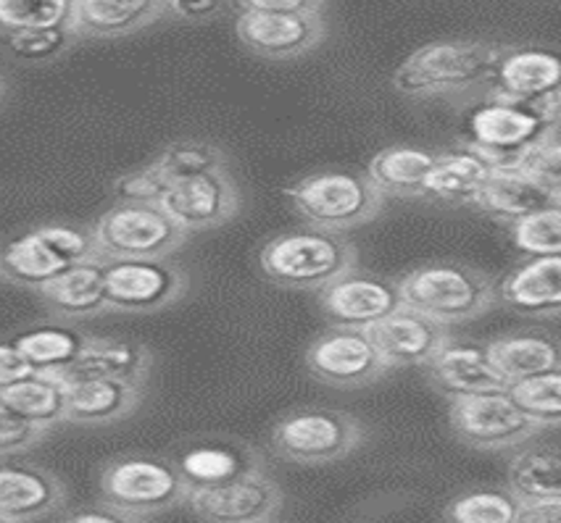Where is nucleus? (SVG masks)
<instances>
[{"label": "nucleus", "mask_w": 561, "mask_h": 523, "mask_svg": "<svg viewBox=\"0 0 561 523\" xmlns=\"http://www.w3.org/2000/svg\"><path fill=\"white\" fill-rule=\"evenodd\" d=\"M501 43L478 37H451L422 45L393 74V88L401 95L446 97V101H474L488 93Z\"/></svg>", "instance_id": "obj_1"}, {"label": "nucleus", "mask_w": 561, "mask_h": 523, "mask_svg": "<svg viewBox=\"0 0 561 523\" xmlns=\"http://www.w3.org/2000/svg\"><path fill=\"white\" fill-rule=\"evenodd\" d=\"M403 305L454 326L480 318L499 303V284L488 271L459 260H438L414 269L398 282Z\"/></svg>", "instance_id": "obj_2"}, {"label": "nucleus", "mask_w": 561, "mask_h": 523, "mask_svg": "<svg viewBox=\"0 0 561 523\" xmlns=\"http://www.w3.org/2000/svg\"><path fill=\"white\" fill-rule=\"evenodd\" d=\"M356 260V245L345 237V232H330L311 224L270 240L259 255L261 271L274 284L311 292L354 269Z\"/></svg>", "instance_id": "obj_3"}, {"label": "nucleus", "mask_w": 561, "mask_h": 523, "mask_svg": "<svg viewBox=\"0 0 561 523\" xmlns=\"http://www.w3.org/2000/svg\"><path fill=\"white\" fill-rule=\"evenodd\" d=\"M285 195L306 224L330 232H351L369 224L385 206V195L367 174L335 168L304 176Z\"/></svg>", "instance_id": "obj_4"}, {"label": "nucleus", "mask_w": 561, "mask_h": 523, "mask_svg": "<svg viewBox=\"0 0 561 523\" xmlns=\"http://www.w3.org/2000/svg\"><path fill=\"white\" fill-rule=\"evenodd\" d=\"M191 492L180 466L164 457L122 455L101 470V497L137 521L182 505Z\"/></svg>", "instance_id": "obj_5"}, {"label": "nucleus", "mask_w": 561, "mask_h": 523, "mask_svg": "<svg viewBox=\"0 0 561 523\" xmlns=\"http://www.w3.org/2000/svg\"><path fill=\"white\" fill-rule=\"evenodd\" d=\"M93 234L103 260L169 258L191 237L161 202H116L95 221Z\"/></svg>", "instance_id": "obj_6"}, {"label": "nucleus", "mask_w": 561, "mask_h": 523, "mask_svg": "<svg viewBox=\"0 0 561 523\" xmlns=\"http://www.w3.org/2000/svg\"><path fill=\"white\" fill-rule=\"evenodd\" d=\"M364 440L362 423L332 408L290 410L272 431L274 453L298 466H328L348 457Z\"/></svg>", "instance_id": "obj_7"}, {"label": "nucleus", "mask_w": 561, "mask_h": 523, "mask_svg": "<svg viewBox=\"0 0 561 523\" xmlns=\"http://www.w3.org/2000/svg\"><path fill=\"white\" fill-rule=\"evenodd\" d=\"M448 421H451L456 440L472 450H485V453L514 450L546 431L530 416L522 414L506 395V390L454 397L451 408H448Z\"/></svg>", "instance_id": "obj_8"}, {"label": "nucleus", "mask_w": 561, "mask_h": 523, "mask_svg": "<svg viewBox=\"0 0 561 523\" xmlns=\"http://www.w3.org/2000/svg\"><path fill=\"white\" fill-rule=\"evenodd\" d=\"M108 311L153 313L178 303L187 292V274L169 258H111L103 260Z\"/></svg>", "instance_id": "obj_9"}, {"label": "nucleus", "mask_w": 561, "mask_h": 523, "mask_svg": "<svg viewBox=\"0 0 561 523\" xmlns=\"http://www.w3.org/2000/svg\"><path fill=\"white\" fill-rule=\"evenodd\" d=\"M185 502L208 523H264L279 519L285 495L264 466H259L227 481L191 487Z\"/></svg>", "instance_id": "obj_10"}, {"label": "nucleus", "mask_w": 561, "mask_h": 523, "mask_svg": "<svg viewBox=\"0 0 561 523\" xmlns=\"http://www.w3.org/2000/svg\"><path fill=\"white\" fill-rule=\"evenodd\" d=\"M551 124L535 111L530 103L512 101L493 93L480 95V106L469 116V146L491 159L495 166L514 161L538 135H543Z\"/></svg>", "instance_id": "obj_11"}, {"label": "nucleus", "mask_w": 561, "mask_h": 523, "mask_svg": "<svg viewBox=\"0 0 561 523\" xmlns=\"http://www.w3.org/2000/svg\"><path fill=\"white\" fill-rule=\"evenodd\" d=\"M306 369L317 382L341 390H358L380 382L388 365L364 329L332 326L306 350Z\"/></svg>", "instance_id": "obj_12"}, {"label": "nucleus", "mask_w": 561, "mask_h": 523, "mask_svg": "<svg viewBox=\"0 0 561 523\" xmlns=\"http://www.w3.org/2000/svg\"><path fill=\"white\" fill-rule=\"evenodd\" d=\"M319 292V305L328 313L332 326H354L367 329L375 322L401 309V290L398 282L382 274L348 269Z\"/></svg>", "instance_id": "obj_13"}, {"label": "nucleus", "mask_w": 561, "mask_h": 523, "mask_svg": "<svg viewBox=\"0 0 561 523\" xmlns=\"http://www.w3.org/2000/svg\"><path fill=\"white\" fill-rule=\"evenodd\" d=\"M161 208L187 234L208 232V229H217L238 216L240 189L234 185L230 168L227 172L191 176V179L172 182L167 187L164 198H161Z\"/></svg>", "instance_id": "obj_14"}, {"label": "nucleus", "mask_w": 561, "mask_h": 523, "mask_svg": "<svg viewBox=\"0 0 561 523\" xmlns=\"http://www.w3.org/2000/svg\"><path fill=\"white\" fill-rule=\"evenodd\" d=\"M322 14H253L240 11L234 22V35L266 61H293L319 48L324 40Z\"/></svg>", "instance_id": "obj_15"}, {"label": "nucleus", "mask_w": 561, "mask_h": 523, "mask_svg": "<svg viewBox=\"0 0 561 523\" xmlns=\"http://www.w3.org/2000/svg\"><path fill=\"white\" fill-rule=\"evenodd\" d=\"M371 339L388 369L401 365H427L451 339V326L435 322L425 313L401 305L393 313L367 326Z\"/></svg>", "instance_id": "obj_16"}, {"label": "nucleus", "mask_w": 561, "mask_h": 523, "mask_svg": "<svg viewBox=\"0 0 561 523\" xmlns=\"http://www.w3.org/2000/svg\"><path fill=\"white\" fill-rule=\"evenodd\" d=\"M67 505V487L54 470L35 463L0 466V523L48 519Z\"/></svg>", "instance_id": "obj_17"}, {"label": "nucleus", "mask_w": 561, "mask_h": 523, "mask_svg": "<svg viewBox=\"0 0 561 523\" xmlns=\"http://www.w3.org/2000/svg\"><path fill=\"white\" fill-rule=\"evenodd\" d=\"M474 208L501 224H514L525 216L561 208V185H548L514 166H495L482 185Z\"/></svg>", "instance_id": "obj_18"}, {"label": "nucleus", "mask_w": 561, "mask_h": 523, "mask_svg": "<svg viewBox=\"0 0 561 523\" xmlns=\"http://www.w3.org/2000/svg\"><path fill=\"white\" fill-rule=\"evenodd\" d=\"M167 16V0H71L69 30L77 40H116Z\"/></svg>", "instance_id": "obj_19"}, {"label": "nucleus", "mask_w": 561, "mask_h": 523, "mask_svg": "<svg viewBox=\"0 0 561 523\" xmlns=\"http://www.w3.org/2000/svg\"><path fill=\"white\" fill-rule=\"evenodd\" d=\"M67 392V421L82 427H106L133 416L142 403L146 384L127 379L90 376L64 382Z\"/></svg>", "instance_id": "obj_20"}, {"label": "nucleus", "mask_w": 561, "mask_h": 523, "mask_svg": "<svg viewBox=\"0 0 561 523\" xmlns=\"http://www.w3.org/2000/svg\"><path fill=\"white\" fill-rule=\"evenodd\" d=\"M561 67L557 54L533 45H501L488 93L530 103L559 90Z\"/></svg>", "instance_id": "obj_21"}, {"label": "nucleus", "mask_w": 561, "mask_h": 523, "mask_svg": "<svg viewBox=\"0 0 561 523\" xmlns=\"http://www.w3.org/2000/svg\"><path fill=\"white\" fill-rule=\"evenodd\" d=\"M499 300L525 316L559 318L561 255H527L499 284Z\"/></svg>", "instance_id": "obj_22"}, {"label": "nucleus", "mask_w": 561, "mask_h": 523, "mask_svg": "<svg viewBox=\"0 0 561 523\" xmlns=\"http://www.w3.org/2000/svg\"><path fill=\"white\" fill-rule=\"evenodd\" d=\"M425 369L433 390H438V395L448 397V400L465 395H480V392L506 390V379L488 361L485 348H478V345L448 339Z\"/></svg>", "instance_id": "obj_23"}, {"label": "nucleus", "mask_w": 561, "mask_h": 523, "mask_svg": "<svg viewBox=\"0 0 561 523\" xmlns=\"http://www.w3.org/2000/svg\"><path fill=\"white\" fill-rule=\"evenodd\" d=\"M153 352L146 345L133 339H111V337H84L80 352L75 356L67 369L58 371L64 382L69 379H127V382L146 384L151 374Z\"/></svg>", "instance_id": "obj_24"}, {"label": "nucleus", "mask_w": 561, "mask_h": 523, "mask_svg": "<svg viewBox=\"0 0 561 523\" xmlns=\"http://www.w3.org/2000/svg\"><path fill=\"white\" fill-rule=\"evenodd\" d=\"M45 309L61 318H90L108 311L106 282H103V258L82 260L56 274L50 282L37 287Z\"/></svg>", "instance_id": "obj_25"}, {"label": "nucleus", "mask_w": 561, "mask_h": 523, "mask_svg": "<svg viewBox=\"0 0 561 523\" xmlns=\"http://www.w3.org/2000/svg\"><path fill=\"white\" fill-rule=\"evenodd\" d=\"M495 163L469 142L438 153L433 174L425 185V198L451 206H474L482 185L491 176Z\"/></svg>", "instance_id": "obj_26"}, {"label": "nucleus", "mask_w": 561, "mask_h": 523, "mask_svg": "<svg viewBox=\"0 0 561 523\" xmlns=\"http://www.w3.org/2000/svg\"><path fill=\"white\" fill-rule=\"evenodd\" d=\"M485 356L493 369L506 379V384L561 369L557 337L538 329L512 332V335L493 339L491 345H485Z\"/></svg>", "instance_id": "obj_27"}, {"label": "nucleus", "mask_w": 561, "mask_h": 523, "mask_svg": "<svg viewBox=\"0 0 561 523\" xmlns=\"http://www.w3.org/2000/svg\"><path fill=\"white\" fill-rule=\"evenodd\" d=\"M438 153L414 146H390L382 148L369 161L367 176L377 189L388 198H425V185L433 174Z\"/></svg>", "instance_id": "obj_28"}, {"label": "nucleus", "mask_w": 561, "mask_h": 523, "mask_svg": "<svg viewBox=\"0 0 561 523\" xmlns=\"http://www.w3.org/2000/svg\"><path fill=\"white\" fill-rule=\"evenodd\" d=\"M508 461V492L519 502L561 497V453L557 442L527 440Z\"/></svg>", "instance_id": "obj_29"}, {"label": "nucleus", "mask_w": 561, "mask_h": 523, "mask_svg": "<svg viewBox=\"0 0 561 523\" xmlns=\"http://www.w3.org/2000/svg\"><path fill=\"white\" fill-rule=\"evenodd\" d=\"M64 269H69V264L37 234V229L0 245V279L11 284L37 290Z\"/></svg>", "instance_id": "obj_30"}, {"label": "nucleus", "mask_w": 561, "mask_h": 523, "mask_svg": "<svg viewBox=\"0 0 561 523\" xmlns=\"http://www.w3.org/2000/svg\"><path fill=\"white\" fill-rule=\"evenodd\" d=\"M178 466L191 487H204V484H219L232 479V476L245 474V470L264 466L259 453L243 442H198L185 450Z\"/></svg>", "instance_id": "obj_31"}, {"label": "nucleus", "mask_w": 561, "mask_h": 523, "mask_svg": "<svg viewBox=\"0 0 561 523\" xmlns=\"http://www.w3.org/2000/svg\"><path fill=\"white\" fill-rule=\"evenodd\" d=\"M0 400L30 421L41 423L43 429H54L56 423L67 421L64 379L54 371H35V374L24 376L22 382L0 392Z\"/></svg>", "instance_id": "obj_32"}, {"label": "nucleus", "mask_w": 561, "mask_h": 523, "mask_svg": "<svg viewBox=\"0 0 561 523\" xmlns=\"http://www.w3.org/2000/svg\"><path fill=\"white\" fill-rule=\"evenodd\" d=\"M84 342V335L69 326L58 324H45V326H32V329L19 332L14 337V345L27 356L35 371H64L75 361V356L80 352Z\"/></svg>", "instance_id": "obj_33"}, {"label": "nucleus", "mask_w": 561, "mask_h": 523, "mask_svg": "<svg viewBox=\"0 0 561 523\" xmlns=\"http://www.w3.org/2000/svg\"><path fill=\"white\" fill-rule=\"evenodd\" d=\"M506 395L525 416L543 429H559L561 421V369L517 379L506 384Z\"/></svg>", "instance_id": "obj_34"}, {"label": "nucleus", "mask_w": 561, "mask_h": 523, "mask_svg": "<svg viewBox=\"0 0 561 523\" xmlns=\"http://www.w3.org/2000/svg\"><path fill=\"white\" fill-rule=\"evenodd\" d=\"M156 166L161 168V174H164L169 185H172V182L191 179V176L227 172L230 161H227V153L217 146V142L178 140L161 150V155L156 159Z\"/></svg>", "instance_id": "obj_35"}, {"label": "nucleus", "mask_w": 561, "mask_h": 523, "mask_svg": "<svg viewBox=\"0 0 561 523\" xmlns=\"http://www.w3.org/2000/svg\"><path fill=\"white\" fill-rule=\"evenodd\" d=\"M519 500L508 489H472L454 497L443 519L451 523H517Z\"/></svg>", "instance_id": "obj_36"}, {"label": "nucleus", "mask_w": 561, "mask_h": 523, "mask_svg": "<svg viewBox=\"0 0 561 523\" xmlns=\"http://www.w3.org/2000/svg\"><path fill=\"white\" fill-rule=\"evenodd\" d=\"M3 37V50L14 61L32 63V67H43V63H54L56 58L69 54L75 48L77 37L69 27H45V30H24L9 32Z\"/></svg>", "instance_id": "obj_37"}, {"label": "nucleus", "mask_w": 561, "mask_h": 523, "mask_svg": "<svg viewBox=\"0 0 561 523\" xmlns=\"http://www.w3.org/2000/svg\"><path fill=\"white\" fill-rule=\"evenodd\" d=\"M71 0H0V35L69 27Z\"/></svg>", "instance_id": "obj_38"}, {"label": "nucleus", "mask_w": 561, "mask_h": 523, "mask_svg": "<svg viewBox=\"0 0 561 523\" xmlns=\"http://www.w3.org/2000/svg\"><path fill=\"white\" fill-rule=\"evenodd\" d=\"M508 229L514 245L525 255H561V208L525 216Z\"/></svg>", "instance_id": "obj_39"}, {"label": "nucleus", "mask_w": 561, "mask_h": 523, "mask_svg": "<svg viewBox=\"0 0 561 523\" xmlns=\"http://www.w3.org/2000/svg\"><path fill=\"white\" fill-rule=\"evenodd\" d=\"M514 166L522 174H530L535 179L548 185H561V148H559V124H551L543 135H538L514 161L501 163Z\"/></svg>", "instance_id": "obj_40"}, {"label": "nucleus", "mask_w": 561, "mask_h": 523, "mask_svg": "<svg viewBox=\"0 0 561 523\" xmlns=\"http://www.w3.org/2000/svg\"><path fill=\"white\" fill-rule=\"evenodd\" d=\"M37 234L48 242L54 251L67 260L69 266L82 264V260L101 258L95 245L93 226H77V224H43L35 226Z\"/></svg>", "instance_id": "obj_41"}, {"label": "nucleus", "mask_w": 561, "mask_h": 523, "mask_svg": "<svg viewBox=\"0 0 561 523\" xmlns=\"http://www.w3.org/2000/svg\"><path fill=\"white\" fill-rule=\"evenodd\" d=\"M45 434H48V429L16 414L11 405L0 400V457L27 453L43 442Z\"/></svg>", "instance_id": "obj_42"}, {"label": "nucleus", "mask_w": 561, "mask_h": 523, "mask_svg": "<svg viewBox=\"0 0 561 523\" xmlns=\"http://www.w3.org/2000/svg\"><path fill=\"white\" fill-rule=\"evenodd\" d=\"M169 187V179L153 163L135 168L114 182L116 202H161Z\"/></svg>", "instance_id": "obj_43"}, {"label": "nucleus", "mask_w": 561, "mask_h": 523, "mask_svg": "<svg viewBox=\"0 0 561 523\" xmlns=\"http://www.w3.org/2000/svg\"><path fill=\"white\" fill-rule=\"evenodd\" d=\"M227 9V0H167V16L178 22L204 24Z\"/></svg>", "instance_id": "obj_44"}, {"label": "nucleus", "mask_w": 561, "mask_h": 523, "mask_svg": "<svg viewBox=\"0 0 561 523\" xmlns=\"http://www.w3.org/2000/svg\"><path fill=\"white\" fill-rule=\"evenodd\" d=\"M234 5L253 14H322L324 0H234Z\"/></svg>", "instance_id": "obj_45"}, {"label": "nucleus", "mask_w": 561, "mask_h": 523, "mask_svg": "<svg viewBox=\"0 0 561 523\" xmlns=\"http://www.w3.org/2000/svg\"><path fill=\"white\" fill-rule=\"evenodd\" d=\"M30 374H35V369H32L27 356L16 348L14 339L0 342V392L11 387V384L22 382V379Z\"/></svg>", "instance_id": "obj_46"}, {"label": "nucleus", "mask_w": 561, "mask_h": 523, "mask_svg": "<svg viewBox=\"0 0 561 523\" xmlns=\"http://www.w3.org/2000/svg\"><path fill=\"white\" fill-rule=\"evenodd\" d=\"M559 521H561V497L519 502L517 523H559Z\"/></svg>", "instance_id": "obj_47"}, {"label": "nucleus", "mask_w": 561, "mask_h": 523, "mask_svg": "<svg viewBox=\"0 0 561 523\" xmlns=\"http://www.w3.org/2000/svg\"><path fill=\"white\" fill-rule=\"evenodd\" d=\"M67 521L71 523H135V519L129 513H124L116 505H111L108 500L98 502L93 510H80V513L67 515Z\"/></svg>", "instance_id": "obj_48"}, {"label": "nucleus", "mask_w": 561, "mask_h": 523, "mask_svg": "<svg viewBox=\"0 0 561 523\" xmlns=\"http://www.w3.org/2000/svg\"><path fill=\"white\" fill-rule=\"evenodd\" d=\"M3 95H5V80L0 77V101H3Z\"/></svg>", "instance_id": "obj_49"}]
</instances>
